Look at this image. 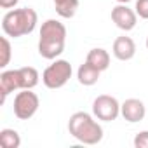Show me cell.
<instances>
[{"mask_svg": "<svg viewBox=\"0 0 148 148\" xmlns=\"http://www.w3.org/2000/svg\"><path fill=\"white\" fill-rule=\"evenodd\" d=\"M115 2H119V4H129L131 0H115Z\"/></svg>", "mask_w": 148, "mask_h": 148, "instance_id": "ffe728a7", "label": "cell"}, {"mask_svg": "<svg viewBox=\"0 0 148 148\" xmlns=\"http://www.w3.org/2000/svg\"><path fill=\"white\" fill-rule=\"evenodd\" d=\"M19 4V0H0V7L2 9H14Z\"/></svg>", "mask_w": 148, "mask_h": 148, "instance_id": "d6986e66", "label": "cell"}, {"mask_svg": "<svg viewBox=\"0 0 148 148\" xmlns=\"http://www.w3.org/2000/svg\"><path fill=\"white\" fill-rule=\"evenodd\" d=\"M66 44V26L58 19H47L40 26L38 54L44 59H58Z\"/></svg>", "mask_w": 148, "mask_h": 148, "instance_id": "6da1fadb", "label": "cell"}, {"mask_svg": "<svg viewBox=\"0 0 148 148\" xmlns=\"http://www.w3.org/2000/svg\"><path fill=\"white\" fill-rule=\"evenodd\" d=\"M99 75H101V71L96 66H92L91 63H87V61L82 63L79 66V70H77V80H79V84H82L86 87H91V86L98 84Z\"/></svg>", "mask_w": 148, "mask_h": 148, "instance_id": "8fae6325", "label": "cell"}, {"mask_svg": "<svg viewBox=\"0 0 148 148\" xmlns=\"http://www.w3.org/2000/svg\"><path fill=\"white\" fill-rule=\"evenodd\" d=\"M120 115L129 122V124H136L141 122L146 115V106L141 99L136 98H129L124 103H120Z\"/></svg>", "mask_w": 148, "mask_h": 148, "instance_id": "9c48e42d", "label": "cell"}, {"mask_svg": "<svg viewBox=\"0 0 148 148\" xmlns=\"http://www.w3.org/2000/svg\"><path fill=\"white\" fill-rule=\"evenodd\" d=\"M86 61L91 63L92 66H96L99 71H105V70H108V66H110V54H108V51L103 49V47H94V49H91V51L87 52Z\"/></svg>", "mask_w": 148, "mask_h": 148, "instance_id": "7c38bea8", "label": "cell"}, {"mask_svg": "<svg viewBox=\"0 0 148 148\" xmlns=\"http://www.w3.org/2000/svg\"><path fill=\"white\" fill-rule=\"evenodd\" d=\"M19 75H21V86H23V89H33V87H37V84L40 80L38 71L33 66H23V68H19Z\"/></svg>", "mask_w": 148, "mask_h": 148, "instance_id": "5bb4252c", "label": "cell"}, {"mask_svg": "<svg viewBox=\"0 0 148 148\" xmlns=\"http://www.w3.org/2000/svg\"><path fill=\"white\" fill-rule=\"evenodd\" d=\"M40 106V99L38 96L32 91V89H21L16 98H14V115L19 120H28L32 119Z\"/></svg>", "mask_w": 148, "mask_h": 148, "instance_id": "5b68a950", "label": "cell"}, {"mask_svg": "<svg viewBox=\"0 0 148 148\" xmlns=\"http://www.w3.org/2000/svg\"><path fill=\"white\" fill-rule=\"evenodd\" d=\"M0 145L2 148H19L21 146V136L14 129H2L0 131Z\"/></svg>", "mask_w": 148, "mask_h": 148, "instance_id": "9a60e30c", "label": "cell"}, {"mask_svg": "<svg viewBox=\"0 0 148 148\" xmlns=\"http://www.w3.org/2000/svg\"><path fill=\"white\" fill-rule=\"evenodd\" d=\"M0 42H2V59H0V68H5V66L9 64V61H11L12 47H11V42H9V38H7V35L0 38Z\"/></svg>", "mask_w": 148, "mask_h": 148, "instance_id": "2e32d148", "label": "cell"}, {"mask_svg": "<svg viewBox=\"0 0 148 148\" xmlns=\"http://www.w3.org/2000/svg\"><path fill=\"white\" fill-rule=\"evenodd\" d=\"M38 23V14L32 7H21V9H11L2 18V30L7 37L19 38L25 35H30Z\"/></svg>", "mask_w": 148, "mask_h": 148, "instance_id": "3957f363", "label": "cell"}, {"mask_svg": "<svg viewBox=\"0 0 148 148\" xmlns=\"http://www.w3.org/2000/svg\"><path fill=\"white\" fill-rule=\"evenodd\" d=\"M146 49H148V37H146Z\"/></svg>", "mask_w": 148, "mask_h": 148, "instance_id": "44dd1931", "label": "cell"}, {"mask_svg": "<svg viewBox=\"0 0 148 148\" xmlns=\"http://www.w3.org/2000/svg\"><path fill=\"white\" fill-rule=\"evenodd\" d=\"M54 7L59 18L70 19L77 14L79 9V0H54Z\"/></svg>", "mask_w": 148, "mask_h": 148, "instance_id": "4fadbf2b", "label": "cell"}, {"mask_svg": "<svg viewBox=\"0 0 148 148\" xmlns=\"http://www.w3.org/2000/svg\"><path fill=\"white\" fill-rule=\"evenodd\" d=\"M68 131L84 145H98L103 139V127L94 115L87 112H75L68 120Z\"/></svg>", "mask_w": 148, "mask_h": 148, "instance_id": "7a4b0ae2", "label": "cell"}, {"mask_svg": "<svg viewBox=\"0 0 148 148\" xmlns=\"http://www.w3.org/2000/svg\"><path fill=\"white\" fill-rule=\"evenodd\" d=\"M112 52L119 61H129V59H132L136 56V44H134V40L131 37L120 35V37H117L113 40Z\"/></svg>", "mask_w": 148, "mask_h": 148, "instance_id": "30bf717a", "label": "cell"}, {"mask_svg": "<svg viewBox=\"0 0 148 148\" xmlns=\"http://www.w3.org/2000/svg\"><path fill=\"white\" fill-rule=\"evenodd\" d=\"M112 21L122 32H131L138 25V14L134 9L127 7V4H119L112 9Z\"/></svg>", "mask_w": 148, "mask_h": 148, "instance_id": "52a82bcc", "label": "cell"}, {"mask_svg": "<svg viewBox=\"0 0 148 148\" xmlns=\"http://www.w3.org/2000/svg\"><path fill=\"white\" fill-rule=\"evenodd\" d=\"M134 11H136L138 18H141V19H148V0H136Z\"/></svg>", "mask_w": 148, "mask_h": 148, "instance_id": "e0dca14e", "label": "cell"}, {"mask_svg": "<svg viewBox=\"0 0 148 148\" xmlns=\"http://www.w3.org/2000/svg\"><path fill=\"white\" fill-rule=\"evenodd\" d=\"M73 68L66 59H54L42 73V82L47 89H61L71 79Z\"/></svg>", "mask_w": 148, "mask_h": 148, "instance_id": "277c9868", "label": "cell"}, {"mask_svg": "<svg viewBox=\"0 0 148 148\" xmlns=\"http://www.w3.org/2000/svg\"><path fill=\"white\" fill-rule=\"evenodd\" d=\"M92 115L98 120L103 122H112L117 120L120 115V103L117 98L110 94H101L92 101Z\"/></svg>", "mask_w": 148, "mask_h": 148, "instance_id": "8992f818", "label": "cell"}, {"mask_svg": "<svg viewBox=\"0 0 148 148\" xmlns=\"http://www.w3.org/2000/svg\"><path fill=\"white\" fill-rule=\"evenodd\" d=\"M134 148H148V131H141L134 136Z\"/></svg>", "mask_w": 148, "mask_h": 148, "instance_id": "ac0fdd59", "label": "cell"}, {"mask_svg": "<svg viewBox=\"0 0 148 148\" xmlns=\"http://www.w3.org/2000/svg\"><path fill=\"white\" fill-rule=\"evenodd\" d=\"M21 75H19V68L16 70H5L0 73V103H5L7 96L14 91H21Z\"/></svg>", "mask_w": 148, "mask_h": 148, "instance_id": "ba28073f", "label": "cell"}]
</instances>
